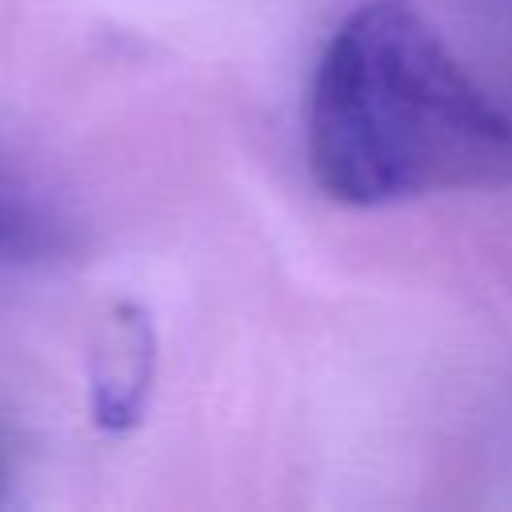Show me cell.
I'll list each match as a JSON object with an SVG mask.
<instances>
[{
    "instance_id": "6da1fadb",
    "label": "cell",
    "mask_w": 512,
    "mask_h": 512,
    "mask_svg": "<svg viewBox=\"0 0 512 512\" xmlns=\"http://www.w3.org/2000/svg\"><path fill=\"white\" fill-rule=\"evenodd\" d=\"M304 136L312 180L352 208L512 184V116L408 0H360L340 20Z\"/></svg>"
},
{
    "instance_id": "7a4b0ae2",
    "label": "cell",
    "mask_w": 512,
    "mask_h": 512,
    "mask_svg": "<svg viewBox=\"0 0 512 512\" xmlns=\"http://www.w3.org/2000/svg\"><path fill=\"white\" fill-rule=\"evenodd\" d=\"M156 380V328L140 304H116L92 340L88 384L92 420L104 432H128L148 412V392Z\"/></svg>"
},
{
    "instance_id": "277c9868",
    "label": "cell",
    "mask_w": 512,
    "mask_h": 512,
    "mask_svg": "<svg viewBox=\"0 0 512 512\" xmlns=\"http://www.w3.org/2000/svg\"><path fill=\"white\" fill-rule=\"evenodd\" d=\"M4 472H8V448H4V440H0V484H4Z\"/></svg>"
},
{
    "instance_id": "3957f363",
    "label": "cell",
    "mask_w": 512,
    "mask_h": 512,
    "mask_svg": "<svg viewBox=\"0 0 512 512\" xmlns=\"http://www.w3.org/2000/svg\"><path fill=\"white\" fill-rule=\"evenodd\" d=\"M76 244L72 220L16 168L0 164V276L64 260Z\"/></svg>"
}]
</instances>
